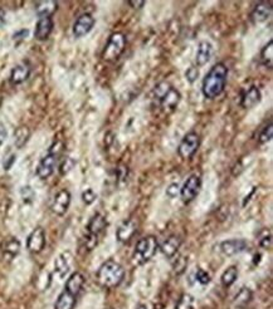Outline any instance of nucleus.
<instances>
[{
  "mask_svg": "<svg viewBox=\"0 0 273 309\" xmlns=\"http://www.w3.org/2000/svg\"><path fill=\"white\" fill-rule=\"evenodd\" d=\"M228 80V67L219 62L214 64L209 72L205 74L202 84L203 96L208 99L219 97L224 92Z\"/></svg>",
  "mask_w": 273,
  "mask_h": 309,
  "instance_id": "obj_1",
  "label": "nucleus"
},
{
  "mask_svg": "<svg viewBox=\"0 0 273 309\" xmlns=\"http://www.w3.org/2000/svg\"><path fill=\"white\" fill-rule=\"evenodd\" d=\"M125 279V269L120 263L112 260H106L97 270V281L102 288L112 289L122 283Z\"/></svg>",
  "mask_w": 273,
  "mask_h": 309,
  "instance_id": "obj_2",
  "label": "nucleus"
},
{
  "mask_svg": "<svg viewBox=\"0 0 273 309\" xmlns=\"http://www.w3.org/2000/svg\"><path fill=\"white\" fill-rule=\"evenodd\" d=\"M154 98L165 113H173L182 101V94L170 83L161 82L155 87Z\"/></svg>",
  "mask_w": 273,
  "mask_h": 309,
  "instance_id": "obj_3",
  "label": "nucleus"
},
{
  "mask_svg": "<svg viewBox=\"0 0 273 309\" xmlns=\"http://www.w3.org/2000/svg\"><path fill=\"white\" fill-rule=\"evenodd\" d=\"M157 250H159V243H157L156 236H145L136 243L132 260L136 265H144L154 258Z\"/></svg>",
  "mask_w": 273,
  "mask_h": 309,
  "instance_id": "obj_4",
  "label": "nucleus"
},
{
  "mask_svg": "<svg viewBox=\"0 0 273 309\" xmlns=\"http://www.w3.org/2000/svg\"><path fill=\"white\" fill-rule=\"evenodd\" d=\"M126 48V35L121 31H115L110 35L105 49L102 52V59L106 62H116Z\"/></svg>",
  "mask_w": 273,
  "mask_h": 309,
  "instance_id": "obj_5",
  "label": "nucleus"
},
{
  "mask_svg": "<svg viewBox=\"0 0 273 309\" xmlns=\"http://www.w3.org/2000/svg\"><path fill=\"white\" fill-rule=\"evenodd\" d=\"M200 147V136L196 132H188L178 146V155L182 160H190Z\"/></svg>",
  "mask_w": 273,
  "mask_h": 309,
  "instance_id": "obj_6",
  "label": "nucleus"
},
{
  "mask_svg": "<svg viewBox=\"0 0 273 309\" xmlns=\"http://www.w3.org/2000/svg\"><path fill=\"white\" fill-rule=\"evenodd\" d=\"M202 189V179L196 173L190 175L184 182L182 187H180V197L184 204H190L194 198L198 196Z\"/></svg>",
  "mask_w": 273,
  "mask_h": 309,
  "instance_id": "obj_7",
  "label": "nucleus"
},
{
  "mask_svg": "<svg viewBox=\"0 0 273 309\" xmlns=\"http://www.w3.org/2000/svg\"><path fill=\"white\" fill-rule=\"evenodd\" d=\"M94 23H96V20L90 13H85V14L80 15L73 24V29H72L73 35L76 38L85 37L93 29Z\"/></svg>",
  "mask_w": 273,
  "mask_h": 309,
  "instance_id": "obj_8",
  "label": "nucleus"
},
{
  "mask_svg": "<svg viewBox=\"0 0 273 309\" xmlns=\"http://www.w3.org/2000/svg\"><path fill=\"white\" fill-rule=\"evenodd\" d=\"M46 247V233L40 226L35 227L27 239V249L33 254H38Z\"/></svg>",
  "mask_w": 273,
  "mask_h": 309,
  "instance_id": "obj_9",
  "label": "nucleus"
},
{
  "mask_svg": "<svg viewBox=\"0 0 273 309\" xmlns=\"http://www.w3.org/2000/svg\"><path fill=\"white\" fill-rule=\"evenodd\" d=\"M57 160L58 156L51 152L40 160L37 168V175L40 180H47L53 175L56 165H57Z\"/></svg>",
  "mask_w": 273,
  "mask_h": 309,
  "instance_id": "obj_10",
  "label": "nucleus"
},
{
  "mask_svg": "<svg viewBox=\"0 0 273 309\" xmlns=\"http://www.w3.org/2000/svg\"><path fill=\"white\" fill-rule=\"evenodd\" d=\"M69 205H71V194L68 190L58 191V194L54 196L53 204H52V211H53L56 215L63 216L69 209Z\"/></svg>",
  "mask_w": 273,
  "mask_h": 309,
  "instance_id": "obj_11",
  "label": "nucleus"
},
{
  "mask_svg": "<svg viewBox=\"0 0 273 309\" xmlns=\"http://www.w3.org/2000/svg\"><path fill=\"white\" fill-rule=\"evenodd\" d=\"M248 248L247 241L244 239H231L220 243V252L225 256H233L244 252Z\"/></svg>",
  "mask_w": 273,
  "mask_h": 309,
  "instance_id": "obj_12",
  "label": "nucleus"
},
{
  "mask_svg": "<svg viewBox=\"0 0 273 309\" xmlns=\"http://www.w3.org/2000/svg\"><path fill=\"white\" fill-rule=\"evenodd\" d=\"M137 231V225L136 223L132 220V219H127L125 222H122V224L120 225L116 230V239L120 243H128L131 239L134 238V235Z\"/></svg>",
  "mask_w": 273,
  "mask_h": 309,
  "instance_id": "obj_13",
  "label": "nucleus"
},
{
  "mask_svg": "<svg viewBox=\"0 0 273 309\" xmlns=\"http://www.w3.org/2000/svg\"><path fill=\"white\" fill-rule=\"evenodd\" d=\"M182 241L179 236L177 235H170L166 239L164 243L159 247L160 252L162 253V255L166 256L168 259H173L174 256L177 255L178 252H179L180 247H182Z\"/></svg>",
  "mask_w": 273,
  "mask_h": 309,
  "instance_id": "obj_14",
  "label": "nucleus"
},
{
  "mask_svg": "<svg viewBox=\"0 0 273 309\" xmlns=\"http://www.w3.org/2000/svg\"><path fill=\"white\" fill-rule=\"evenodd\" d=\"M212 56H213V44L208 40H202L195 53L196 67H203L207 64L212 59Z\"/></svg>",
  "mask_w": 273,
  "mask_h": 309,
  "instance_id": "obj_15",
  "label": "nucleus"
},
{
  "mask_svg": "<svg viewBox=\"0 0 273 309\" xmlns=\"http://www.w3.org/2000/svg\"><path fill=\"white\" fill-rule=\"evenodd\" d=\"M53 19L51 17L39 18V20L35 24L34 37L38 40H47L53 31Z\"/></svg>",
  "mask_w": 273,
  "mask_h": 309,
  "instance_id": "obj_16",
  "label": "nucleus"
},
{
  "mask_svg": "<svg viewBox=\"0 0 273 309\" xmlns=\"http://www.w3.org/2000/svg\"><path fill=\"white\" fill-rule=\"evenodd\" d=\"M85 275L80 272H74L69 275V278L65 281L64 290H67L68 293H71L72 295L77 297L78 294L82 290L83 285H85Z\"/></svg>",
  "mask_w": 273,
  "mask_h": 309,
  "instance_id": "obj_17",
  "label": "nucleus"
},
{
  "mask_svg": "<svg viewBox=\"0 0 273 309\" xmlns=\"http://www.w3.org/2000/svg\"><path fill=\"white\" fill-rule=\"evenodd\" d=\"M262 99V93L261 89L256 85H252L249 87V89H247L244 94L242 96L241 99V106H242L244 110H250V108L256 107Z\"/></svg>",
  "mask_w": 273,
  "mask_h": 309,
  "instance_id": "obj_18",
  "label": "nucleus"
},
{
  "mask_svg": "<svg viewBox=\"0 0 273 309\" xmlns=\"http://www.w3.org/2000/svg\"><path fill=\"white\" fill-rule=\"evenodd\" d=\"M271 17H272V4L266 3V1L257 4L250 13V18L254 23H263Z\"/></svg>",
  "mask_w": 273,
  "mask_h": 309,
  "instance_id": "obj_19",
  "label": "nucleus"
},
{
  "mask_svg": "<svg viewBox=\"0 0 273 309\" xmlns=\"http://www.w3.org/2000/svg\"><path fill=\"white\" fill-rule=\"evenodd\" d=\"M29 76H30V68L27 64L22 63V64L15 65L10 72V82L15 85L22 84L28 80Z\"/></svg>",
  "mask_w": 273,
  "mask_h": 309,
  "instance_id": "obj_20",
  "label": "nucleus"
},
{
  "mask_svg": "<svg viewBox=\"0 0 273 309\" xmlns=\"http://www.w3.org/2000/svg\"><path fill=\"white\" fill-rule=\"evenodd\" d=\"M107 226V220L102 214L97 213L90 220L89 225H87V230L90 234H94V235H100L103 230Z\"/></svg>",
  "mask_w": 273,
  "mask_h": 309,
  "instance_id": "obj_21",
  "label": "nucleus"
},
{
  "mask_svg": "<svg viewBox=\"0 0 273 309\" xmlns=\"http://www.w3.org/2000/svg\"><path fill=\"white\" fill-rule=\"evenodd\" d=\"M20 252V241L17 238H9L3 245V255L6 260H13Z\"/></svg>",
  "mask_w": 273,
  "mask_h": 309,
  "instance_id": "obj_22",
  "label": "nucleus"
},
{
  "mask_svg": "<svg viewBox=\"0 0 273 309\" xmlns=\"http://www.w3.org/2000/svg\"><path fill=\"white\" fill-rule=\"evenodd\" d=\"M58 8L57 1H52V0H47V1H39L35 5V12L39 18L51 17L56 13Z\"/></svg>",
  "mask_w": 273,
  "mask_h": 309,
  "instance_id": "obj_23",
  "label": "nucleus"
},
{
  "mask_svg": "<svg viewBox=\"0 0 273 309\" xmlns=\"http://www.w3.org/2000/svg\"><path fill=\"white\" fill-rule=\"evenodd\" d=\"M77 297L72 295L67 290H63L60 295H58L56 304H54V309H73L76 306V299Z\"/></svg>",
  "mask_w": 273,
  "mask_h": 309,
  "instance_id": "obj_24",
  "label": "nucleus"
},
{
  "mask_svg": "<svg viewBox=\"0 0 273 309\" xmlns=\"http://www.w3.org/2000/svg\"><path fill=\"white\" fill-rule=\"evenodd\" d=\"M69 259H71L69 258V253H62V254H60L57 256L56 261H54V269H56V272L58 273L61 278L68 273L69 265H71Z\"/></svg>",
  "mask_w": 273,
  "mask_h": 309,
  "instance_id": "obj_25",
  "label": "nucleus"
},
{
  "mask_svg": "<svg viewBox=\"0 0 273 309\" xmlns=\"http://www.w3.org/2000/svg\"><path fill=\"white\" fill-rule=\"evenodd\" d=\"M30 137V130L28 126H19L14 132V145L17 148H22L26 146Z\"/></svg>",
  "mask_w": 273,
  "mask_h": 309,
  "instance_id": "obj_26",
  "label": "nucleus"
},
{
  "mask_svg": "<svg viewBox=\"0 0 273 309\" xmlns=\"http://www.w3.org/2000/svg\"><path fill=\"white\" fill-rule=\"evenodd\" d=\"M252 297H253V293L249 288L247 286H243L241 289L238 290L236 295H234V299H233V303L234 306L237 307H245L250 301H252Z\"/></svg>",
  "mask_w": 273,
  "mask_h": 309,
  "instance_id": "obj_27",
  "label": "nucleus"
},
{
  "mask_svg": "<svg viewBox=\"0 0 273 309\" xmlns=\"http://www.w3.org/2000/svg\"><path fill=\"white\" fill-rule=\"evenodd\" d=\"M237 278H238V268L236 265H232V267H228L224 270V273L220 277V281H222V285L228 288V286L233 285L236 283Z\"/></svg>",
  "mask_w": 273,
  "mask_h": 309,
  "instance_id": "obj_28",
  "label": "nucleus"
},
{
  "mask_svg": "<svg viewBox=\"0 0 273 309\" xmlns=\"http://www.w3.org/2000/svg\"><path fill=\"white\" fill-rule=\"evenodd\" d=\"M261 62L262 64L267 67V68H272L273 65V40H270V42L266 44L261 51Z\"/></svg>",
  "mask_w": 273,
  "mask_h": 309,
  "instance_id": "obj_29",
  "label": "nucleus"
},
{
  "mask_svg": "<svg viewBox=\"0 0 273 309\" xmlns=\"http://www.w3.org/2000/svg\"><path fill=\"white\" fill-rule=\"evenodd\" d=\"M196 302L195 298L193 297L189 293H185L182 297L179 298L177 306H175V309H195Z\"/></svg>",
  "mask_w": 273,
  "mask_h": 309,
  "instance_id": "obj_30",
  "label": "nucleus"
},
{
  "mask_svg": "<svg viewBox=\"0 0 273 309\" xmlns=\"http://www.w3.org/2000/svg\"><path fill=\"white\" fill-rule=\"evenodd\" d=\"M193 277L194 281H198V283L202 284V285H207V284L211 283V275H209L208 272H205L204 269H202V268H198V269L193 273Z\"/></svg>",
  "mask_w": 273,
  "mask_h": 309,
  "instance_id": "obj_31",
  "label": "nucleus"
},
{
  "mask_svg": "<svg viewBox=\"0 0 273 309\" xmlns=\"http://www.w3.org/2000/svg\"><path fill=\"white\" fill-rule=\"evenodd\" d=\"M97 244H98V235L89 233L83 238V248L86 252H92L97 247Z\"/></svg>",
  "mask_w": 273,
  "mask_h": 309,
  "instance_id": "obj_32",
  "label": "nucleus"
},
{
  "mask_svg": "<svg viewBox=\"0 0 273 309\" xmlns=\"http://www.w3.org/2000/svg\"><path fill=\"white\" fill-rule=\"evenodd\" d=\"M272 136H273L272 122H270L268 123V126H266V127L262 130L261 134H259L258 142L261 143V145H265V143H267V142H270L271 140H272Z\"/></svg>",
  "mask_w": 273,
  "mask_h": 309,
  "instance_id": "obj_33",
  "label": "nucleus"
},
{
  "mask_svg": "<svg viewBox=\"0 0 273 309\" xmlns=\"http://www.w3.org/2000/svg\"><path fill=\"white\" fill-rule=\"evenodd\" d=\"M20 196H22V200L26 204H31V202L34 201L35 193L30 186H23L20 189Z\"/></svg>",
  "mask_w": 273,
  "mask_h": 309,
  "instance_id": "obj_34",
  "label": "nucleus"
},
{
  "mask_svg": "<svg viewBox=\"0 0 273 309\" xmlns=\"http://www.w3.org/2000/svg\"><path fill=\"white\" fill-rule=\"evenodd\" d=\"M74 165H76V161H74L72 157H65L64 160H63L62 162H61L60 165V173L62 176L67 175V173L69 172V171L72 170V169L74 168Z\"/></svg>",
  "mask_w": 273,
  "mask_h": 309,
  "instance_id": "obj_35",
  "label": "nucleus"
},
{
  "mask_svg": "<svg viewBox=\"0 0 273 309\" xmlns=\"http://www.w3.org/2000/svg\"><path fill=\"white\" fill-rule=\"evenodd\" d=\"M185 78H186V81H188L190 84L195 83L196 80L199 78V68L195 67V65H190V67L186 69V72H185Z\"/></svg>",
  "mask_w": 273,
  "mask_h": 309,
  "instance_id": "obj_36",
  "label": "nucleus"
},
{
  "mask_svg": "<svg viewBox=\"0 0 273 309\" xmlns=\"http://www.w3.org/2000/svg\"><path fill=\"white\" fill-rule=\"evenodd\" d=\"M188 267V258L185 256H180L179 259H177V261L174 263V272L177 274H182Z\"/></svg>",
  "mask_w": 273,
  "mask_h": 309,
  "instance_id": "obj_37",
  "label": "nucleus"
},
{
  "mask_svg": "<svg viewBox=\"0 0 273 309\" xmlns=\"http://www.w3.org/2000/svg\"><path fill=\"white\" fill-rule=\"evenodd\" d=\"M259 245L263 249H271V247H272V235H271L270 231H267V230L263 231V235L259 239Z\"/></svg>",
  "mask_w": 273,
  "mask_h": 309,
  "instance_id": "obj_38",
  "label": "nucleus"
},
{
  "mask_svg": "<svg viewBox=\"0 0 273 309\" xmlns=\"http://www.w3.org/2000/svg\"><path fill=\"white\" fill-rule=\"evenodd\" d=\"M97 195L94 194V191L92 189H87L82 193V201L85 202L86 205H91L96 201Z\"/></svg>",
  "mask_w": 273,
  "mask_h": 309,
  "instance_id": "obj_39",
  "label": "nucleus"
},
{
  "mask_svg": "<svg viewBox=\"0 0 273 309\" xmlns=\"http://www.w3.org/2000/svg\"><path fill=\"white\" fill-rule=\"evenodd\" d=\"M165 193L168 197L175 198L180 194V186L178 184H175V182H173V184H170L168 187H166Z\"/></svg>",
  "mask_w": 273,
  "mask_h": 309,
  "instance_id": "obj_40",
  "label": "nucleus"
},
{
  "mask_svg": "<svg viewBox=\"0 0 273 309\" xmlns=\"http://www.w3.org/2000/svg\"><path fill=\"white\" fill-rule=\"evenodd\" d=\"M14 162H15V155H10V156H9V157H6V159L4 160V162H3L4 170H6V171L10 170Z\"/></svg>",
  "mask_w": 273,
  "mask_h": 309,
  "instance_id": "obj_41",
  "label": "nucleus"
},
{
  "mask_svg": "<svg viewBox=\"0 0 273 309\" xmlns=\"http://www.w3.org/2000/svg\"><path fill=\"white\" fill-rule=\"evenodd\" d=\"M6 139H8V131L3 125H0V146L6 141Z\"/></svg>",
  "mask_w": 273,
  "mask_h": 309,
  "instance_id": "obj_42",
  "label": "nucleus"
},
{
  "mask_svg": "<svg viewBox=\"0 0 273 309\" xmlns=\"http://www.w3.org/2000/svg\"><path fill=\"white\" fill-rule=\"evenodd\" d=\"M127 4L131 6V8L141 9V8H144V6H145L146 1H139V0H136V1H135V0H130V1H127Z\"/></svg>",
  "mask_w": 273,
  "mask_h": 309,
  "instance_id": "obj_43",
  "label": "nucleus"
},
{
  "mask_svg": "<svg viewBox=\"0 0 273 309\" xmlns=\"http://www.w3.org/2000/svg\"><path fill=\"white\" fill-rule=\"evenodd\" d=\"M28 34H29V31L27 30V29H23V30H20V31H18V33H15L14 39H24L26 37H28Z\"/></svg>",
  "mask_w": 273,
  "mask_h": 309,
  "instance_id": "obj_44",
  "label": "nucleus"
},
{
  "mask_svg": "<svg viewBox=\"0 0 273 309\" xmlns=\"http://www.w3.org/2000/svg\"><path fill=\"white\" fill-rule=\"evenodd\" d=\"M136 309H148V307H146L145 304H139V306L136 307Z\"/></svg>",
  "mask_w": 273,
  "mask_h": 309,
  "instance_id": "obj_45",
  "label": "nucleus"
},
{
  "mask_svg": "<svg viewBox=\"0 0 273 309\" xmlns=\"http://www.w3.org/2000/svg\"><path fill=\"white\" fill-rule=\"evenodd\" d=\"M0 107H1V99H0Z\"/></svg>",
  "mask_w": 273,
  "mask_h": 309,
  "instance_id": "obj_46",
  "label": "nucleus"
}]
</instances>
